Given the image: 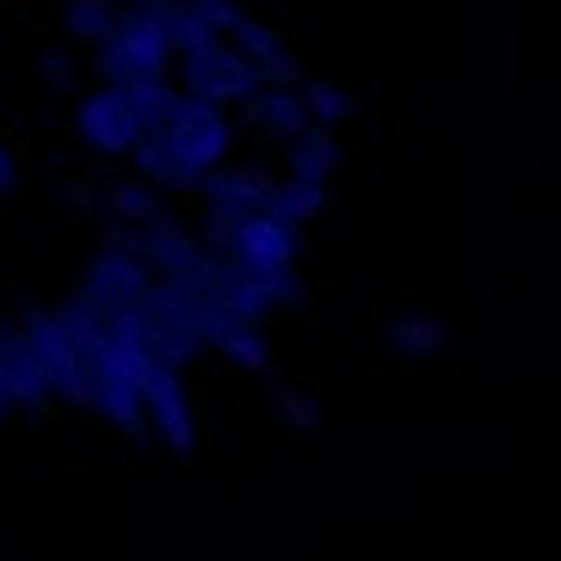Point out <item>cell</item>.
<instances>
[{
    "instance_id": "ba28073f",
    "label": "cell",
    "mask_w": 561,
    "mask_h": 561,
    "mask_svg": "<svg viewBox=\"0 0 561 561\" xmlns=\"http://www.w3.org/2000/svg\"><path fill=\"white\" fill-rule=\"evenodd\" d=\"M241 105H248V130L265 136V142H290L302 124H314L302 87H253Z\"/></svg>"
},
{
    "instance_id": "9a60e30c",
    "label": "cell",
    "mask_w": 561,
    "mask_h": 561,
    "mask_svg": "<svg viewBox=\"0 0 561 561\" xmlns=\"http://www.w3.org/2000/svg\"><path fill=\"white\" fill-rule=\"evenodd\" d=\"M105 204H112V216H124V222H154V216H161V204H154V192L149 185H112V192H105Z\"/></svg>"
},
{
    "instance_id": "6da1fadb",
    "label": "cell",
    "mask_w": 561,
    "mask_h": 561,
    "mask_svg": "<svg viewBox=\"0 0 561 561\" xmlns=\"http://www.w3.org/2000/svg\"><path fill=\"white\" fill-rule=\"evenodd\" d=\"M154 130H161V142L185 161L192 180H204L210 167H222V161H229V149H234L229 105H216V100H180L161 124H154Z\"/></svg>"
},
{
    "instance_id": "2e32d148",
    "label": "cell",
    "mask_w": 561,
    "mask_h": 561,
    "mask_svg": "<svg viewBox=\"0 0 561 561\" xmlns=\"http://www.w3.org/2000/svg\"><path fill=\"white\" fill-rule=\"evenodd\" d=\"M302 100H309L314 124H340V117L352 112V93H346V87H333V81H309V87H302Z\"/></svg>"
},
{
    "instance_id": "8992f818",
    "label": "cell",
    "mask_w": 561,
    "mask_h": 561,
    "mask_svg": "<svg viewBox=\"0 0 561 561\" xmlns=\"http://www.w3.org/2000/svg\"><path fill=\"white\" fill-rule=\"evenodd\" d=\"M229 216V248L234 260H253V265H297V229L284 222V216H272L265 204H253V210H222Z\"/></svg>"
},
{
    "instance_id": "4fadbf2b",
    "label": "cell",
    "mask_w": 561,
    "mask_h": 561,
    "mask_svg": "<svg viewBox=\"0 0 561 561\" xmlns=\"http://www.w3.org/2000/svg\"><path fill=\"white\" fill-rule=\"evenodd\" d=\"M265 328H248V321H216V333H210V346L222 352V358H234L241 370H253V377H265L272 370V352H265V340H260Z\"/></svg>"
},
{
    "instance_id": "7c38bea8",
    "label": "cell",
    "mask_w": 561,
    "mask_h": 561,
    "mask_svg": "<svg viewBox=\"0 0 561 561\" xmlns=\"http://www.w3.org/2000/svg\"><path fill=\"white\" fill-rule=\"evenodd\" d=\"M333 161H340L333 124H302V130L290 136V173H297V180H328Z\"/></svg>"
},
{
    "instance_id": "3957f363",
    "label": "cell",
    "mask_w": 561,
    "mask_h": 561,
    "mask_svg": "<svg viewBox=\"0 0 561 561\" xmlns=\"http://www.w3.org/2000/svg\"><path fill=\"white\" fill-rule=\"evenodd\" d=\"M173 81L185 87V100H216V105H241L260 87V62L253 56H241L222 37V44H210V50L198 56H180V75Z\"/></svg>"
},
{
    "instance_id": "ffe728a7",
    "label": "cell",
    "mask_w": 561,
    "mask_h": 561,
    "mask_svg": "<svg viewBox=\"0 0 561 561\" xmlns=\"http://www.w3.org/2000/svg\"><path fill=\"white\" fill-rule=\"evenodd\" d=\"M278 413H284V420H290V426H297V432H309V426H314V408H309V401H302V396H290V389H284V396H278Z\"/></svg>"
},
{
    "instance_id": "5b68a950",
    "label": "cell",
    "mask_w": 561,
    "mask_h": 561,
    "mask_svg": "<svg viewBox=\"0 0 561 561\" xmlns=\"http://www.w3.org/2000/svg\"><path fill=\"white\" fill-rule=\"evenodd\" d=\"M87 290H93L105 309H149L154 290H161V272H154L136 248L105 241V248L93 253V265H87Z\"/></svg>"
},
{
    "instance_id": "5bb4252c",
    "label": "cell",
    "mask_w": 561,
    "mask_h": 561,
    "mask_svg": "<svg viewBox=\"0 0 561 561\" xmlns=\"http://www.w3.org/2000/svg\"><path fill=\"white\" fill-rule=\"evenodd\" d=\"M136 167H142V180L149 185H198L192 173H185V161L161 142V130H149L142 142H136Z\"/></svg>"
},
{
    "instance_id": "ac0fdd59",
    "label": "cell",
    "mask_w": 561,
    "mask_h": 561,
    "mask_svg": "<svg viewBox=\"0 0 561 561\" xmlns=\"http://www.w3.org/2000/svg\"><path fill=\"white\" fill-rule=\"evenodd\" d=\"M229 44H234L241 56H253V62L278 56V32H272V25H260V19H241V25L229 32Z\"/></svg>"
},
{
    "instance_id": "e0dca14e",
    "label": "cell",
    "mask_w": 561,
    "mask_h": 561,
    "mask_svg": "<svg viewBox=\"0 0 561 561\" xmlns=\"http://www.w3.org/2000/svg\"><path fill=\"white\" fill-rule=\"evenodd\" d=\"M389 340H396V346H408V352H438L445 346V321H426V314H420V321H389Z\"/></svg>"
},
{
    "instance_id": "9c48e42d",
    "label": "cell",
    "mask_w": 561,
    "mask_h": 561,
    "mask_svg": "<svg viewBox=\"0 0 561 561\" xmlns=\"http://www.w3.org/2000/svg\"><path fill=\"white\" fill-rule=\"evenodd\" d=\"M204 198H210V210H253V204H265V192H272V180H265L260 167H229V173H204Z\"/></svg>"
},
{
    "instance_id": "277c9868",
    "label": "cell",
    "mask_w": 561,
    "mask_h": 561,
    "mask_svg": "<svg viewBox=\"0 0 561 561\" xmlns=\"http://www.w3.org/2000/svg\"><path fill=\"white\" fill-rule=\"evenodd\" d=\"M75 124H81V136H87V149H100V154H136V142L149 136V117H142V105L124 93V87H93L81 100V112H75Z\"/></svg>"
},
{
    "instance_id": "44dd1931",
    "label": "cell",
    "mask_w": 561,
    "mask_h": 561,
    "mask_svg": "<svg viewBox=\"0 0 561 561\" xmlns=\"http://www.w3.org/2000/svg\"><path fill=\"white\" fill-rule=\"evenodd\" d=\"M13 185V154H7V142H0V192Z\"/></svg>"
},
{
    "instance_id": "30bf717a",
    "label": "cell",
    "mask_w": 561,
    "mask_h": 561,
    "mask_svg": "<svg viewBox=\"0 0 561 561\" xmlns=\"http://www.w3.org/2000/svg\"><path fill=\"white\" fill-rule=\"evenodd\" d=\"M265 210L284 216L290 229H302V222H314V216L328 210V180H297V173H284V180H272V192H265Z\"/></svg>"
},
{
    "instance_id": "d6986e66",
    "label": "cell",
    "mask_w": 561,
    "mask_h": 561,
    "mask_svg": "<svg viewBox=\"0 0 561 561\" xmlns=\"http://www.w3.org/2000/svg\"><path fill=\"white\" fill-rule=\"evenodd\" d=\"M185 7H192V19H198V25H210L216 37H229L234 25H241V7H234V0H185Z\"/></svg>"
},
{
    "instance_id": "52a82bcc",
    "label": "cell",
    "mask_w": 561,
    "mask_h": 561,
    "mask_svg": "<svg viewBox=\"0 0 561 561\" xmlns=\"http://www.w3.org/2000/svg\"><path fill=\"white\" fill-rule=\"evenodd\" d=\"M142 401H149V426L167 438V450H192V445H198V426H192V401H185L180 364H161V370L142 382Z\"/></svg>"
},
{
    "instance_id": "7a4b0ae2",
    "label": "cell",
    "mask_w": 561,
    "mask_h": 561,
    "mask_svg": "<svg viewBox=\"0 0 561 561\" xmlns=\"http://www.w3.org/2000/svg\"><path fill=\"white\" fill-rule=\"evenodd\" d=\"M100 75L112 87H142V81H173V50H167L142 13H124L112 37L100 44Z\"/></svg>"
},
{
    "instance_id": "8fae6325",
    "label": "cell",
    "mask_w": 561,
    "mask_h": 561,
    "mask_svg": "<svg viewBox=\"0 0 561 561\" xmlns=\"http://www.w3.org/2000/svg\"><path fill=\"white\" fill-rule=\"evenodd\" d=\"M124 13H130L124 0H68L62 25H68V37H75V44H93V50H100L105 37L124 25Z\"/></svg>"
}]
</instances>
